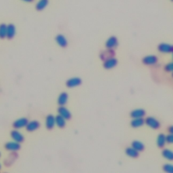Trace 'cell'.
<instances>
[{
  "mask_svg": "<svg viewBox=\"0 0 173 173\" xmlns=\"http://www.w3.org/2000/svg\"><path fill=\"white\" fill-rule=\"evenodd\" d=\"M131 145H132V147H133L134 149H135L137 151H138L139 152L143 151L145 149L144 144L139 141H134L132 143Z\"/></svg>",
  "mask_w": 173,
  "mask_h": 173,
  "instance_id": "cell-21",
  "label": "cell"
},
{
  "mask_svg": "<svg viewBox=\"0 0 173 173\" xmlns=\"http://www.w3.org/2000/svg\"><path fill=\"white\" fill-rule=\"evenodd\" d=\"M48 0H39L36 4V9L38 11H41L44 10L47 7L48 4Z\"/></svg>",
  "mask_w": 173,
  "mask_h": 173,
  "instance_id": "cell-24",
  "label": "cell"
},
{
  "mask_svg": "<svg viewBox=\"0 0 173 173\" xmlns=\"http://www.w3.org/2000/svg\"><path fill=\"white\" fill-rule=\"evenodd\" d=\"M56 125L59 128H64L66 126V119L60 115L56 116Z\"/></svg>",
  "mask_w": 173,
  "mask_h": 173,
  "instance_id": "cell-22",
  "label": "cell"
},
{
  "mask_svg": "<svg viewBox=\"0 0 173 173\" xmlns=\"http://www.w3.org/2000/svg\"><path fill=\"white\" fill-rule=\"evenodd\" d=\"M118 45H119V41H118V39L114 37V36H112L108 38V39L105 41V46L108 49H114Z\"/></svg>",
  "mask_w": 173,
  "mask_h": 173,
  "instance_id": "cell-2",
  "label": "cell"
},
{
  "mask_svg": "<svg viewBox=\"0 0 173 173\" xmlns=\"http://www.w3.org/2000/svg\"><path fill=\"white\" fill-rule=\"evenodd\" d=\"M0 157H1V154H0Z\"/></svg>",
  "mask_w": 173,
  "mask_h": 173,
  "instance_id": "cell-33",
  "label": "cell"
},
{
  "mask_svg": "<svg viewBox=\"0 0 173 173\" xmlns=\"http://www.w3.org/2000/svg\"><path fill=\"white\" fill-rule=\"evenodd\" d=\"M168 131L169 132L170 134H173V126H170L169 128L168 129Z\"/></svg>",
  "mask_w": 173,
  "mask_h": 173,
  "instance_id": "cell-29",
  "label": "cell"
},
{
  "mask_svg": "<svg viewBox=\"0 0 173 173\" xmlns=\"http://www.w3.org/2000/svg\"><path fill=\"white\" fill-rule=\"evenodd\" d=\"M125 153L130 158H136L139 156V151H137L135 149H134L133 147H128L125 150Z\"/></svg>",
  "mask_w": 173,
  "mask_h": 173,
  "instance_id": "cell-20",
  "label": "cell"
},
{
  "mask_svg": "<svg viewBox=\"0 0 173 173\" xmlns=\"http://www.w3.org/2000/svg\"><path fill=\"white\" fill-rule=\"evenodd\" d=\"M145 124V120L143 118L141 119H133V120L130 122V126L133 128H139Z\"/></svg>",
  "mask_w": 173,
  "mask_h": 173,
  "instance_id": "cell-19",
  "label": "cell"
},
{
  "mask_svg": "<svg viewBox=\"0 0 173 173\" xmlns=\"http://www.w3.org/2000/svg\"><path fill=\"white\" fill-rule=\"evenodd\" d=\"M11 137L14 141L21 143L24 141V135L17 130H14L11 132Z\"/></svg>",
  "mask_w": 173,
  "mask_h": 173,
  "instance_id": "cell-11",
  "label": "cell"
},
{
  "mask_svg": "<svg viewBox=\"0 0 173 173\" xmlns=\"http://www.w3.org/2000/svg\"><path fill=\"white\" fill-rule=\"evenodd\" d=\"M145 116V111L143 109H136L130 112V116L133 119H141Z\"/></svg>",
  "mask_w": 173,
  "mask_h": 173,
  "instance_id": "cell-12",
  "label": "cell"
},
{
  "mask_svg": "<svg viewBox=\"0 0 173 173\" xmlns=\"http://www.w3.org/2000/svg\"><path fill=\"white\" fill-rule=\"evenodd\" d=\"M156 143H157V145L160 148H162V147L165 146L166 143V137L165 135H164L162 133L159 134L157 137Z\"/></svg>",
  "mask_w": 173,
  "mask_h": 173,
  "instance_id": "cell-17",
  "label": "cell"
},
{
  "mask_svg": "<svg viewBox=\"0 0 173 173\" xmlns=\"http://www.w3.org/2000/svg\"><path fill=\"white\" fill-rule=\"evenodd\" d=\"M172 60H173V51H172Z\"/></svg>",
  "mask_w": 173,
  "mask_h": 173,
  "instance_id": "cell-31",
  "label": "cell"
},
{
  "mask_svg": "<svg viewBox=\"0 0 173 173\" xmlns=\"http://www.w3.org/2000/svg\"><path fill=\"white\" fill-rule=\"evenodd\" d=\"M158 61V58L155 56H153V55L147 56L145 58H143L142 60V62L146 66H154L157 64Z\"/></svg>",
  "mask_w": 173,
  "mask_h": 173,
  "instance_id": "cell-3",
  "label": "cell"
},
{
  "mask_svg": "<svg viewBox=\"0 0 173 173\" xmlns=\"http://www.w3.org/2000/svg\"><path fill=\"white\" fill-rule=\"evenodd\" d=\"M39 126H40V123L37 120H33L28 122L27 125L26 126V128L28 131L33 132L39 129Z\"/></svg>",
  "mask_w": 173,
  "mask_h": 173,
  "instance_id": "cell-13",
  "label": "cell"
},
{
  "mask_svg": "<svg viewBox=\"0 0 173 173\" xmlns=\"http://www.w3.org/2000/svg\"><path fill=\"white\" fill-rule=\"evenodd\" d=\"M1 168H2V166H1V164H0V169H1Z\"/></svg>",
  "mask_w": 173,
  "mask_h": 173,
  "instance_id": "cell-32",
  "label": "cell"
},
{
  "mask_svg": "<svg viewBox=\"0 0 173 173\" xmlns=\"http://www.w3.org/2000/svg\"><path fill=\"white\" fill-rule=\"evenodd\" d=\"M4 147H5V149L8 151H16L20 149V143L16 141H10L6 143Z\"/></svg>",
  "mask_w": 173,
  "mask_h": 173,
  "instance_id": "cell-6",
  "label": "cell"
},
{
  "mask_svg": "<svg viewBox=\"0 0 173 173\" xmlns=\"http://www.w3.org/2000/svg\"><path fill=\"white\" fill-rule=\"evenodd\" d=\"M172 77H173V73H172Z\"/></svg>",
  "mask_w": 173,
  "mask_h": 173,
  "instance_id": "cell-34",
  "label": "cell"
},
{
  "mask_svg": "<svg viewBox=\"0 0 173 173\" xmlns=\"http://www.w3.org/2000/svg\"><path fill=\"white\" fill-rule=\"evenodd\" d=\"M163 170L168 173H173V165L170 164H167L163 166Z\"/></svg>",
  "mask_w": 173,
  "mask_h": 173,
  "instance_id": "cell-26",
  "label": "cell"
},
{
  "mask_svg": "<svg viewBox=\"0 0 173 173\" xmlns=\"http://www.w3.org/2000/svg\"><path fill=\"white\" fill-rule=\"evenodd\" d=\"M117 64H118L117 59H116L114 57L109 58L107 59V60L104 61V68L107 70L112 69L114 68L115 66H116Z\"/></svg>",
  "mask_w": 173,
  "mask_h": 173,
  "instance_id": "cell-4",
  "label": "cell"
},
{
  "mask_svg": "<svg viewBox=\"0 0 173 173\" xmlns=\"http://www.w3.org/2000/svg\"><path fill=\"white\" fill-rule=\"evenodd\" d=\"M58 112L59 115L64 117L66 120H70L72 117V114L67 109L64 105H60V107L58 108Z\"/></svg>",
  "mask_w": 173,
  "mask_h": 173,
  "instance_id": "cell-8",
  "label": "cell"
},
{
  "mask_svg": "<svg viewBox=\"0 0 173 173\" xmlns=\"http://www.w3.org/2000/svg\"><path fill=\"white\" fill-rule=\"evenodd\" d=\"M158 49L162 53H170L173 51V45L168 43H162L158 45Z\"/></svg>",
  "mask_w": 173,
  "mask_h": 173,
  "instance_id": "cell-5",
  "label": "cell"
},
{
  "mask_svg": "<svg viewBox=\"0 0 173 173\" xmlns=\"http://www.w3.org/2000/svg\"><path fill=\"white\" fill-rule=\"evenodd\" d=\"M56 125V117L53 115L49 114L46 117L45 120V126L48 129L51 130L53 129V127Z\"/></svg>",
  "mask_w": 173,
  "mask_h": 173,
  "instance_id": "cell-10",
  "label": "cell"
},
{
  "mask_svg": "<svg viewBox=\"0 0 173 173\" xmlns=\"http://www.w3.org/2000/svg\"><path fill=\"white\" fill-rule=\"evenodd\" d=\"M166 137V142L168 143H170V144H173V134H169Z\"/></svg>",
  "mask_w": 173,
  "mask_h": 173,
  "instance_id": "cell-28",
  "label": "cell"
},
{
  "mask_svg": "<svg viewBox=\"0 0 173 173\" xmlns=\"http://www.w3.org/2000/svg\"><path fill=\"white\" fill-rule=\"evenodd\" d=\"M114 52L113 49H108L106 51H104L103 52H102L100 53V58L102 59L103 61H105V60H107V59L114 57Z\"/></svg>",
  "mask_w": 173,
  "mask_h": 173,
  "instance_id": "cell-16",
  "label": "cell"
},
{
  "mask_svg": "<svg viewBox=\"0 0 173 173\" xmlns=\"http://www.w3.org/2000/svg\"><path fill=\"white\" fill-rule=\"evenodd\" d=\"M23 1L25 2H28V3H30V2H32L34 1V0H23Z\"/></svg>",
  "mask_w": 173,
  "mask_h": 173,
  "instance_id": "cell-30",
  "label": "cell"
},
{
  "mask_svg": "<svg viewBox=\"0 0 173 173\" xmlns=\"http://www.w3.org/2000/svg\"><path fill=\"white\" fill-rule=\"evenodd\" d=\"M56 41L58 45L62 48H66L68 45V41H67L66 38L62 35H58L56 37Z\"/></svg>",
  "mask_w": 173,
  "mask_h": 173,
  "instance_id": "cell-14",
  "label": "cell"
},
{
  "mask_svg": "<svg viewBox=\"0 0 173 173\" xmlns=\"http://www.w3.org/2000/svg\"><path fill=\"white\" fill-rule=\"evenodd\" d=\"M69 95L65 92H63L59 95L58 99V103L60 105H64L68 102Z\"/></svg>",
  "mask_w": 173,
  "mask_h": 173,
  "instance_id": "cell-18",
  "label": "cell"
},
{
  "mask_svg": "<svg viewBox=\"0 0 173 173\" xmlns=\"http://www.w3.org/2000/svg\"><path fill=\"white\" fill-rule=\"evenodd\" d=\"M164 70H165L168 73H173V62L168 63L164 66Z\"/></svg>",
  "mask_w": 173,
  "mask_h": 173,
  "instance_id": "cell-27",
  "label": "cell"
},
{
  "mask_svg": "<svg viewBox=\"0 0 173 173\" xmlns=\"http://www.w3.org/2000/svg\"><path fill=\"white\" fill-rule=\"evenodd\" d=\"M16 35V27L14 24H10L7 27V38L9 39H13Z\"/></svg>",
  "mask_w": 173,
  "mask_h": 173,
  "instance_id": "cell-15",
  "label": "cell"
},
{
  "mask_svg": "<svg viewBox=\"0 0 173 173\" xmlns=\"http://www.w3.org/2000/svg\"><path fill=\"white\" fill-rule=\"evenodd\" d=\"M171 1H172V2H173V0H171Z\"/></svg>",
  "mask_w": 173,
  "mask_h": 173,
  "instance_id": "cell-35",
  "label": "cell"
},
{
  "mask_svg": "<svg viewBox=\"0 0 173 173\" xmlns=\"http://www.w3.org/2000/svg\"><path fill=\"white\" fill-rule=\"evenodd\" d=\"M145 123L151 129L156 130L160 127V122L154 117H147L145 120Z\"/></svg>",
  "mask_w": 173,
  "mask_h": 173,
  "instance_id": "cell-1",
  "label": "cell"
},
{
  "mask_svg": "<svg viewBox=\"0 0 173 173\" xmlns=\"http://www.w3.org/2000/svg\"><path fill=\"white\" fill-rule=\"evenodd\" d=\"M82 83V80L79 77H73L66 81V85L69 88H73L79 86Z\"/></svg>",
  "mask_w": 173,
  "mask_h": 173,
  "instance_id": "cell-7",
  "label": "cell"
},
{
  "mask_svg": "<svg viewBox=\"0 0 173 173\" xmlns=\"http://www.w3.org/2000/svg\"><path fill=\"white\" fill-rule=\"evenodd\" d=\"M162 155L164 158L169 160V161H173V151L170 150L165 149L162 151Z\"/></svg>",
  "mask_w": 173,
  "mask_h": 173,
  "instance_id": "cell-23",
  "label": "cell"
},
{
  "mask_svg": "<svg viewBox=\"0 0 173 173\" xmlns=\"http://www.w3.org/2000/svg\"><path fill=\"white\" fill-rule=\"evenodd\" d=\"M7 27L8 25L5 24H0V38L4 39L7 37Z\"/></svg>",
  "mask_w": 173,
  "mask_h": 173,
  "instance_id": "cell-25",
  "label": "cell"
},
{
  "mask_svg": "<svg viewBox=\"0 0 173 173\" xmlns=\"http://www.w3.org/2000/svg\"><path fill=\"white\" fill-rule=\"evenodd\" d=\"M28 122V119H26V118H21V119H19L14 121L13 123V126L16 129H22L25 127V126L27 125Z\"/></svg>",
  "mask_w": 173,
  "mask_h": 173,
  "instance_id": "cell-9",
  "label": "cell"
}]
</instances>
